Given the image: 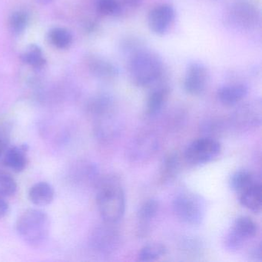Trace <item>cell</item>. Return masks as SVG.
Instances as JSON below:
<instances>
[{
  "mask_svg": "<svg viewBox=\"0 0 262 262\" xmlns=\"http://www.w3.org/2000/svg\"><path fill=\"white\" fill-rule=\"evenodd\" d=\"M96 203L104 222L118 223L125 211V195L118 176L108 174L100 178L96 185Z\"/></svg>",
  "mask_w": 262,
  "mask_h": 262,
  "instance_id": "6da1fadb",
  "label": "cell"
},
{
  "mask_svg": "<svg viewBox=\"0 0 262 262\" xmlns=\"http://www.w3.org/2000/svg\"><path fill=\"white\" fill-rule=\"evenodd\" d=\"M128 73L133 85L142 88L149 86L162 79L163 61L157 53L145 47L130 56Z\"/></svg>",
  "mask_w": 262,
  "mask_h": 262,
  "instance_id": "7a4b0ae2",
  "label": "cell"
},
{
  "mask_svg": "<svg viewBox=\"0 0 262 262\" xmlns=\"http://www.w3.org/2000/svg\"><path fill=\"white\" fill-rule=\"evenodd\" d=\"M50 219L42 210L28 209L16 222V231L20 238L30 245H39L46 242L50 232Z\"/></svg>",
  "mask_w": 262,
  "mask_h": 262,
  "instance_id": "3957f363",
  "label": "cell"
},
{
  "mask_svg": "<svg viewBox=\"0 0 262 262\" xmlns=\"http://www.w3.org/2000/svg\"><path fill=\"white\" fill-rule=\"evenodd\" d=\"M224 20L233 30L253 31L260 26V13L252 3L247 0H236L225 10Z\"/></svg>",
  "mask_w": 262,
  "mask_h": 262,
  "instance_id": "277c9868",
  "label": "cell"
},
{
  "mask_svg": "<svg viewBox=\"0 0 262 262\" xmlns=\"http://www.w3.org/2000/svg\"><path fill=\"white\" fill-rule=\"evenodd\" d=\"M172 208L176 217L190 225H199L205 215V200L191 191H182L173 199Z\"/></svg>",
  "mask_w": 262,
  "mask_h": 262,
  "instance_id": "5b68a950",
  "label": "cell"
},
{
  "mask_svg": "<svg viewBox=\"0 0 262 262\" xmlns=\"http://www.w3.org/2000/svg\"><path fill=\"white\" fill-rule=\"evenodd\" d=\"M122 237L113 224L105 223L96 227L90 236V246L96 254L108 256L119 249Z\"/></svg>",
  "mask_w": 262,
  "mask_h": 262,
  "instance_id": "8992f818",
  "label": "cell"
},
{
  "mask_svg": "<svg viewBox=\"0 0 262 262\" xmlns=\"http://www.w3.org/2000/svg\"><path fill=\"white\" fill-rule=\"evenodd\" d=\"M221 151V144L216 139L204 136L193 141L187 146L184 157L188 165L200 166L217 159Z\"/></svg>",
  "mask_w": 262,
  "mask_h": 262,
  "instance_id": "52a82bcc",
  "label": "cell"
},
{
  "mask_svg": "<svg viewBox=\"0 0 262 262\" xmlns=\"http://www.w3.org/2000/svg\"><path fill=\"white\" fill-rule=\"evenodd\" d=\"M258 231L257 223L248 216L237 217L225 236V245L231 251L242 249Z\"/></svg>",
  "mask_w": 262,
  "mask_h": 262,
  "instance_id": "ba28073f",
  "label": "cell"
},
{
  "mask_svg": "<svg viewBox=\"0 0 262 262\" xmlns=\"http://www.w3.org/2000/svg\"><path fill=\"white\" fill-rule=\"evenodd\" d=\"M209 73L208 69L200 62H191L187 66L184 77L185 91L191 96L203 94L208 86Z\"/></svg>",
  "mask_w": 262,
  "mask_h": 262,
  "instance_id": "9c48e42d",
  "label": "cell"
},
{
  "mask_svg": "<svg viewBox=\"0 0 262 262\" xmlns=\"http://www.w3.org/2000/svg\"><path fill=\"white\" fill-rule=\"evenodd\" d=\"M94 134L102 142L117 139L123 129V123L115 110L94 118Z\"/></svg>",
  "mask_w": 262,
  "mask_h": 262,
  "instance_id": "30bf717a",
  "label": "cell"
},
{
  "mask_svg": "<svg viewBox=\"0 0 262 262\" xmlns=\"http://www.w3.org/2000/svg\"><path fill=\"white\" fill-rule=\"evenodd\" d=\"M262 122L261 103L258 101L241 105L231 115V123L236 128L251 129L260 126Z\"/></svg>",
  "mask_w": 262,
  "mask_h": 262,
  "instance_id": "8fae6325",
  "label": "cell"
},
{
  "mask_svg": "<svg viewBox=\"0 0 262 262\" xmlns=\"http://www.w3.org/2000/svg\"><path fill=\"white\" fill-rule=\"evenodd\" d=\"M159 142L151 133H144L138 135L128 146V157L133 162H142L149 159L159 149Z\"/></svg>",
  "mask_w": 262,
  "mask_h": 262,
  "instance_id": "7c38bea8",
  "label": "cell"
},
{
  "mask_svg": "<svg viewBox=\"0 0 262 262\" xmlns=\"http://www.w3.org/2000/svg\"><path fill=\"white\" fill-rule=\"evenodd\" d=\"M176 19V10L170 4H161L154 7L148 15L150 30L158 36L168 33Z\"/></svg>",
  "mask_w": 262,
  "mask_h": 262,
  "instance_id": "4fadbf2b",
  "label": "cell"
},
{
  "mask_svg": "<svg viewBox=\"0 0 262 262\" xmlns=\"http://www.w3.org/2000/svg\"><path fill=\"white\" fill-rule=\"evenodd\" d=\"M28 151L26 144L9 147L4 156V165L15 172H22L28 165Z\"/></svg>",
  "mask_w": 262,
  "mask_h": 262,
  "instance_id": "5bb4252c",
  "label": "cell"
},
{
  "mask_svg": "<svg viewBox=\"0 0 262 262\" xmlns=\"http://www.w3.org/2000/svg\"><path fill=\"white\" fill-rule=\"evenodd\" d=\"M169 94L170 88L167 84H159L157 86L154 87L148 93L147 97V114L153 117L162 113L168 102Z\"/></svg>",
  "mask_w": 262,
  "mask_h": 262,
  "instance_id": "9a60e30c",
  "label": "cell"
},
{
  "mask_svg": "<svg viewBox=\"0 0 262 262\" xmlns=\"http://www.w3.org/2000/svg\"><path fill=\"white\" fill-rule=\"evenodd\" d=\"M248 93V87L245 84H228L219 89L217 97L222 105L232 106L242 102Z\"/></svg>",
  "mask_w": 262,
  "mask_h": 262,
  "instance_id": "2e32d148",
  "label": "cell"
},
{
  "mask_svg": "<svg viewBox=\"0 0 262 262\" xmlns=\"http://www.w3.org/2000/svg\"><path fill=\"white\" fill-rule=\"evenodd\" d=\"M159 208V202L155 199H148L142 204L137 213L139 235H146L149 231L151 222L157 216Z\"/></svg>",
  "mask_w": 262,
  "mask_h": 262,
  "instance_id": "e0dca14e",
  "label": "cell"
},
{
  "mask_svg": "<svg viewBox=\"0 0 262 262\" xmlns=\"http://www.w3.org/2000/svg\"><path fill=\"white\" fill-rule=\"evenodd\" d=\"M89 65L92 74L98 79H113L119 75V67L105 58L94 56Z\"/></svg>",
  "mask_w": 262,
  "mask_h": 262,
  "instance_id": "ac0fdd59",
  "label": "cell"
},
{
  "mask_svg": "<svg viewBox=\"0 0 262 262\" xmlns=\"http://www.w3.org/2000/svg\"><path fill=\"white\" fill-rule=\"evenodd\" d=\"M54 188L47 182L35 184L29 191V199L36 206H47L54 200Z\"/></svg>",
  "mask_w": 262,
  "mask_h": 262,
  "instance_id": "d6986e66",
  "label": "cell"
},
{
  "mask_svg": "<svg viewBox=\"0 0 262 262\" xmlns=\"http://www.w3.org/2000/svg\"><path fill=\"white\" fill-rule=\"evenodd\" d=\"M239 202L242 206L254 213H260L262 208V186L260 181L241 193Z\"/></svg>",
  "mask_w": 262,
  "mask_h": 262,
  "instance_id": "ffe728a7",
  "label": "cell"
},
{
  "mask_svg": "<svg viewBox=\"0 0 262 262\" xmlns=\"http://www.w3.org/2000/svg\"><path fill=\"white\" fill-rule=\"evenodd\" d=\"M87 110L93 118L115 110L114 98L108 93H99L90 99Z\"/></svg>",
  "mask_w": 262,
  "mask_h": 262,
  "instance_id": "44dd1931",
  "label": "cell"
},
{
  "mask_svg": "<svg viewBox=\"0 0 262 262\" xmlns=\"http://www.w3.org/2000/svg\"><path fill=\"white\" fill-rule=\"evenodd\" d=\"M181 168L180 158L176 152L165 156L161 163L160 179L163 183L172 182L179 176Z\"/></svg>",
  "mask_w": 262,
  "mask_h": 262,
  "instance_id": "7402d4cb",
  "label": "cell"
},
{
  "mask_svg": "<svg viewBox=\"0 0 262 262\" xmlns=\"http://www.w3.org/2000/svg\"><path fill=\"white\" fill-rule=\"evenodd\" d=\"M260 181L252 172L246 169L237 170L230 178V188L237 193L243 192L251 185Z\"/></svg>",
  "mask_w": 262,
  "mask_h": 262,
  "instance_id": "603a6c76",
  "label": "cell"
},
{
  "mask_svg": "<svg viewBox=\"0 0 262 262\" xmlns=\"http://www.w3.org/2000/svg\"><path fill=\"white\" fill-rule=\"evenodd\" d=\"M166 252V247L163 244L158 242L148 244L139 251L138 260L141 262L154 261L165 256Z\"/></svg>",
  "mask_w": 262,
  "mask_h": 262,
  "instance_id": "cb8c5ba5",
  "label": "cell"
},
{
  "mask_svg": "<svg viewBox=\"0 0 262 262\" xmlns=\"http://www.w3.org/2000/svg\"><path fill=\"white\" fill-rule=\"evenodd\" d=\"M48 39L50 43L56 48L64 50L71 46L73 35L67 29L56 27L49 32Z\"/></svg>",
  "mask_w": 262,
  "mask_h": 262,
  "instance_id": "d4e9b609",
  "label": "cell"
},
{
  "mask_svg": "<svg viewBox=\"0 0 262 262\" xmlns=\"http://www.w3.org/2000/svg\"><path fill=\"white\" fill-rule=\"evenodd\" d=\"M24 62L34 69H41L45 66L46 59L42 50L36 45H31L22 55Z\"/></svg>",
  "mask_w": 262,
  "mask_h": 262,
  "instance_id": "484cf974",
  "label": "cell"
},
{
  "mask_svg": "<svg viewBox=\"0 0 262 262\" xmlns=\"http://www.w3.org/2000/svg\"><path fill=\"white\" fill-rule=\"evenodd\" d=\"M96 7L99 13L110 17H118L123 13L120 0H97Z\"/></svg>",
  "mask_w": 262,
  "mask_h": 262,
  "instance_id": "4316f807",
  "label": "cell"
},
{
  "mask_svg": "<svg viewBox=\"0 0 262 262\" xmlns=\"http://www.w3.org/2000/svg\"><path fill=\"white\" fill-rule=\"evenodd\" d=\"M17 191L14 178L5 171H0V197H10Z\"/></svg>",
  "mask_w": 262,
  "mask_h": 262,
  "instance_id": "83f0119b",
  "label": "cell"
},
{
  "mask_svg": "<svg viewBox=\"0 0 262 262\" xmlns=\"http://www.w3.org/2000/svg\"><path fill=\"white\" fill-rule=\"evenodd\" d=\"M145 47L142 40L135 36H127L122 39L119 44L121 53L129 57Z\"/></svg>",
  "mask_w": 262,
  "mask_h": 262,
  "instance_id": "f1b7e54d",
  "label": "cell"
},
{
  "mask_svg": "<svg viewBox=\"0 0 262 262\" xmlns=\"http://www.w3.org/2000/svg\"><path fill=\"white\" fill-rule=\"evenodd\" d=\"M29 16L26 12L19 10L14 12L10 18V27L14 34H20L27 28Z\"/></svg>",
  "mask_w": 262,
  "mask_h": 262,
  "instance_id": "f546056e",
  "label": "cell"
},
{
  "mask_svg": "<svg viewBox=\"0 0 262 262\" xmlns=\"http://www.w3.org/2000/svg\"><path fill=\"white\" fill-rule=\"evenodd\" d=\"M222 123L220 120L215 119H206L201 124L200 129L202 134L206 137H211V135H216L221 132ZM212 138V137H211Z\"/></svg>",
  "mask_w": 262,
  "mask_h": 262,
  "instance_id": "4dcf8cb0",
  "label": "cell"
},
{
  "mask_svg": "<svg viewBox=\"0 0 262 262\" xmlns=\"http://www.w3.org/2000/svg\"><path fill=\"white\" fill-rule=\"evenodd\" d=\"M10 142V130L7 127H0V159L9 148Z\"/></svg>",
  "mask_w": 262,
  "mask_h": 262,
  "instance_id": "1f68e13d",
  "label": "cell"
},
{
  "mask_svg": "<svg viewBox=\"0 0 262 262\" xmlns=\"http://www.w3.org/2000/svg\"><path fill=\"white\" fill-rule=\"evenodd\" d=\"M182 250L186 251L188 254H195L202 248L200 242L194 240V239H186L182 242Z\"/></svg>",
  "mask_w": 262,
  "mask_h": 262,
  "instance_id": "d6a6232c",
  "label": "cell"
},
{
  "mask_svg": "<svg viewBox=\"0 0 262 262\" xmlns=\"http://www.w3.org/2000/svg\"><path fill=\"white\" fill-rule=\"evenodd\" d=\"M249 255L253 261H262V245L260 242L251 248Z\"/></svg>",
  "mask_w": 262,
  "mask_h": 262,
  "instance_id": "836d02e7",
  "label": "cell"
},
{
  "mask_svg": "<svg viewBox=\"0 0 262 262\" xmlns=\"http://www.w3.org/2000/svg\"><path fill=\"white\" fill-rule=\"evenodd\" d=\"M143 0H120L122 10L128 9V10H136L142 6Z\"/></svg>",
  "mask_w": 262,
  "mask_h": 262,
  "instance_id": "e575fe53",
  "label": "cell"
},
{
  "mask_svg": "<svg viewBox=\"0 0 262 262\" xmlns=\"http://www.w3.org/2000/svg\"><path fill=\"white\" fill-rule=\"evenodd\" d=\"M9 210H10V206L7 201L3 199V197H0V219H4L7 215Z\"/></svg>",
  "mask_w": 262,
  "mask_h": 262,
  "instance_id": "d590c367",
  "label": "cell"
},
{
  "mask_svg": "<svg viewBox=\"0 0 262 262\" xmlns=\"http://www.w3.org/2000/svg\"><path fill=\"white\" fill-rule=\"evenodd\" d=\"M36 1L42 5H47V4H51L54 0H36Z\"/></svg>",
  "mask_w": 262,
  "mask_h": 262,
  "instance_id": "8d00e7d4",
  "label": "cell"
}]
</instances>
